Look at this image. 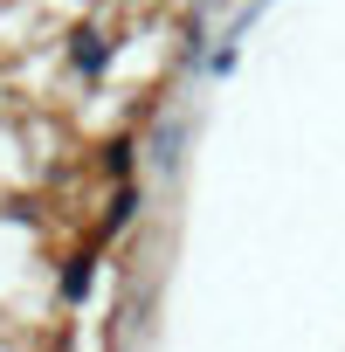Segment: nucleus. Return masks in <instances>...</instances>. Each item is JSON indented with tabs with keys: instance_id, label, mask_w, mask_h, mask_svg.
<instances>
[{
	"instance_id": "obj_1",
	"label": "nucleus",
	"mask_w": 345,
	"mask_h": 352,
	"mask_svg": "<svg viewBox=\"0 0 345 352\" xmlns=\"http://www.w3.org/2000/svg\"><path fill=\"white\" fill-rule=\"evenodd\" d=\"M69 63H76L83 76H104V63H111V42H104L97 28H76V35H69Z\"/></svg>"
},
{
	"instance_id": "obj_2",
	"label": "nucleus",
	"mask_w": 345,
	"mask_h": 352,
	"mask_svg": "<svg viewBox=\"0 0 345 352\" xmlns=\"http://www.w3.org/2000/svg\"><path fill=\"white\" fill-rule=\"evenodd\" d=\"M90 283H97V256H76V263L63 270V304H83Z\"/></svg>"
},
{
	"instance_id": "obj_3",
	"label": "nucleus",
	"mask_w": 345,
	"mask_h": 352,
	"mask_svg": "<svg viewBox=\"0 0 345 352\" xmlns=\"http://www.w3.org/2000/svg\"><path fill=\"white\" fill-rule=\"evenodd\" d=\"M131 208H138V194H131V187H124V194H118V201H111V214H104V235H111V228H124V221H131Z\"/></svg>"
},
{
	"instance_id": "obj_4",
	"label": "nucleus",
	"mask_w": 345,
	"mask_h": 352,
	"mask_svg": "<svg viewBox=\"0 0 345 352\" xmlns=\"http://www.w3.org/2000/svg\"><path fill=\"white\" fill-rule=\"evenodd\" d=\"M172 152H180V124H166V131H159V145H152V159H159V166H172Z\"/></svg>"
},
{
	"instance_id": "obj_5",
	"label": "nucleus",
	"mask_w": 345,
	"mask_h": 352,
	"mask_svg": "<svg viewBox=\"0 0 345 352\" xmlns=\"http://www.w3.org/2000/svg\"><path fill=\"white\" fill-rule=\"evenodd\" d=\"M208 69H214V76H228V69H235V42H221V49L208 56Z\"/></svg>"
}]
</instances>
